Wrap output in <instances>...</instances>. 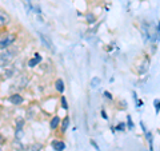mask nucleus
Listing matches in <instances>:
<instances>
[{"mask_svg":"<svg viewBox=\"0 0 160 151\" xmlns=\"http://www.w3.org/2000/svg\"><path fill=\"white\" fill-rule=\"evenodd\" d=\"M104 95H105V96H107L108 99H112V95L109 94V92H108V91H105V92H104Z\"/></svg>","mask_w":160,"mask_h":151,"instance_id":"obj_23","label":"nucleus"},{"mask_svg":"<svg viewBox=\"0 0 160 151\" xmlns=\"http://www.w3.org/2000/svg\"><path fill=\"white\" fill-rule=\"evenodd\" d=\"M91 144H92V146H94V147L96 148V150H99V146H98V144H96V143H95L94 141H91Z\"/></svg>","mask_w":160,"mask_h":151,"instance_id":"obj_24","label":"nucleus"},{"mask_svg":"<svg viewBox=\"0 0 160 151\" xmlns=\"http://www.w3.org/2000/svg\"><path fill=\"white\" fill-rule=\"evenodd\" d=\"M29 150H31V151H42L43 146L40 143H35V144H32L31 147H29Z\"/></svg>","mask_w":160,"mask_h":151,"instance_id":"obj_12","label":"nucleus"},{"mask_svg":"<svg viewBox=\"0 0 160 151\" xmlns=\"http://www.w3.org/2000/svg\"><path fill=\"white\" fill-rule=\"evenodd\" d=\"M23 137V128H16V139H20Z\"/></svg>","mask_w":160,"mask_h":151,"instance_id":"obj_15","label":"nucleus"},{"mask_svg":"<svg viewBox=\"0 0 160 151\" xmlns=\"http://www.w3.org/2000/svg\"><path fill=\"white\" fill-rule=\"evenodd\" d=\"M124 128H125V124H124V123H119L118 127H116V130H119V131H123Z\"/></svg>","mask_w":160,"mask_h":151,"instance_id":"obj_20","label":"nucleus"},{"mask_svg":"<svg viewBox=\"0 0 160 151\" xmlns=\"http://www.w3.org/2000/svg\"><path fill=\"white\" fill-rule=\"evenodd\" d=\"M146 135H147V139H148V142L151 143V147H152V134H151V132H146Z\"/></svg>","mask_w":160,"mask_h":151,"instance_id":"obj_21","label":"nucleus"},{"mask_svg":"<svg viewBox=\"0 0 160 151\" xmlns=\"http://www.w3.org/2000/svg\"><path fill=\"white\" fill-rule=\"evenodd\" d=\"M16 49L15 48H5V51H3V52H0V67L5 66V64H8L11 62V60L15 58V55H16Z\"/></svg>","mask_w":160,"mask_h":151,"instance_id":"obj_1","label":"nucleus"},{"mask_svg":"<svg viewBox=\"0 0 160 151\" xmlns=\"http://www.w3.org/2000/svg\"><path fill=\"white\" fill-rule=\"evenodd\" d=\"M0 110H1V106H0Z\"/></svg>","mask_w":160,"mask_h":151,"instance_id":"obj_26","label":"nucleus"},{"mask_svg":"<svg viewBox=\"0 0 160 151\" xmlns=\"http://www.w3.org/2000/svg\"><path fill=\"white\" fill-rule=\"evenodd\" d=\"M14 72H15V70H14V68H10V70H7V71H5V74H4V75H5V78H11Z\"/></svg>","mask_w":160,"mask_h":151,"instance_id":"obj_16","label":"nucleus"},{"mask_svg":"<svg viewBox=\"0 0 160 151\" xmlns=\"http://www.w3.org/2000/svg\"><path fill=\"white\" fill-rule=\"evenodd\" d=\"M12 146H14V148L16 151H25V147L20 143V139H15L14 143H12Z\"/></svg>","mask_w":160,"mask_h":151,"instance_id":"obj_7","label":"nucleus"},{"mask_svg":"<svg viewBox=\"0 0 160 151\" xmlns=\"http://www.w3.org/2000/svg\"><path fill=\"white\" fill-rule=\"evenodd\" d=\"M68 124H70V116H67L66 119L63 120V123H62V131H63V132H66V131H67Z\"/></svg>","mask_w":160,"mask_h":151,"instance_id":"obj_10","label":"nucleus"},{"mask_svg":"<svg viewBox=\"0 0 160 151\" xmlns=\"http://www.w3.org/2000/svg\"><path fill=\"white\" fill-rule=\"evenodd\" d=\"M59 123H60L59 116H53L52 120H51V128H52V130H55L56 127L59 126Z\"/></svg>","mask_w":160,"mask_h":151,"instance_id":"obj_9","label":"nucleus"},{"mask_svg":"<svg viewBox=\"0 0 160 151\" xmlns=\"http://www.w3.org/2000/svg\"><path fill=\"white\" fill-rule=\"evenodd\" d=\"M39 38H40V40L43 42V44H44V46L47 47V48H48L49 51H52L53 54L56 52V49H55V47H53L52 42H51V39L47 38V36H45L44 34H42V32H39Z\"/></svg>","mask_w":160,"mask_h":151,"instance_id":"obj_3","label":"nucleus"},{"mask_svg":"<svg viewBox=\"0 0 160 151\" xmlns=\"http://www.w3.org/2000/svg\"><path fill=\"white\" fill-rule=\"evenodd\" d=\"M87 21L90 23V24H94L95 23V16L92 14H88L87 15Z\"/></svg>","mask_w":160,"mask_h":151,"instance_id":"obj_14","label":"nucleus"},{"mask_svg":"<svg viewBox=\"0 0 160 151\" xmlns=\"http://www.w3.org/2000/svg\"><path fill=\"white\" fill-rule=\"evenodd\" d=\"M15 39H16V36L14 35V34H8L5 38H3L1 40H0V48H7V47H10L12 43L15 42Z\"/></svg>","mask_w":160,"mask_h":151,"instance_id":"obj_2","label":"nucleus"},{"mask_svg":"<svg viewBox=\"0 0 160 151\" xmlns=\"http://www.w3.org/2000/svg\"><path fill=\"white\" fill-rule=\"evenodd\" d=\"M99 83H100V79H99V78H94V79L91 80V86H92V87H98Z\"/></svg>","mask_w":160,"mask_h":151,"instance_id":"obj_13","label":"nucleus"},{"mask_svg":"<svg viewBox=\"0 0 160 151\" xmlns=\"http://www.w3.org/2000/svg\"><path fill=\"white\" fill-rule=\"evenodd\" d=\"M52 147L55 151H63L66 148V144L62 141H55V142H52Z\"/></svg>","mask_w":160,"mask_h":151,"instance_id":"obj_6","label":"nucleus"},{"mask_svg":"<svg viewBox=\"0 0 160 151\" xmlns=\"http://www.w3.org/2000/svg\"><path fill=\"white\" fill-rule=\"evenodd\" d=\"M101 115H103V118H104V119H108V116H107V114H105V111H104V110L101 111Z\"/></svg>","mask_w":160,"mask_h":151,"instance_id":"obj_25","label":"nucleus"},{"mask_svg":"<svg viewBox=\"0 0 160 151\" xmlns=\"http://www.w3.org/2000/svg\"><path fill=\"white\" fill-rule=\"evenodd\" d=\"M39 62H42V56H40V55H38V54H35V58L28 62V66H29V67H35Z\"/></svg>","mask_w":160,"mask_h":151,"instance_id":"obj_8","label":"nucleus"},{"mask_svg":"<svg viewBox=\"0 0 160 151\" xmlns=\"http://www.w3.org/2000/svg\"><path fill=\"white\" fill-rule=\"evenodd\" d=\"M56 90H57L59 92H63V91H64V83H63L62 79L56 80Z\"/></svg>","mask_w":160,"mask_h":151,"instance_id":"obj_11","label":"nucleus"},{"mask_svg":"<svg viewBox=\"0 0 160 151\" xmlns=\"http://www.w3.org/2000/svg\"><path fill=\"white\" fill-rule=\"evenodd\" d=\"M23 124H24V120L18 119V122H16V128H23Z\"/></svg>","mask_w":160,"mask_h":151,"instance_id":"obj_17","label":"nucleus"},{"mask_svg":"<svg viewBox=\"0 0 160 151\" xmlns=\"http://www.w3.org/2000/svg\"><path fill=\"white\" fill-rule=\"evenodd\" d=\"M127 118H128V127H129V128H133V123H132L131 116H127Z\"/></svg>","mask_w":160,"mask_h":151,"instance_id":"obj_22","label":"nucleus"},{"mask_svg":"<svg viewBox=\"0 0 160 151\" xmlns=\"http://www.w3.org/2000/svg\"><path fill=\"white\" fill-rule=\"evenodd\" d=\"M153 104H155V108H156V113L159 114V108H160V100H159V99H156V100H155V103H153Z\"/></svg>","mask_w":160,"mask_h":151,"instance_id":"obj_19","label":"nucleus"},{"mask_svg":"<svg viewBox=\"0 0 160 151\" xmlns=\"http://www.w3.org/2000/svg\"><path fill=\"white\" fill-rule=\"evenodd\" d=\"M0 151H1V150H0Z\"/></svg>","mask_w":160,"mask_h":151,"instance_id":"obj_27","label":"nucleus"},{"mask_svg":"<svg viewBox=\"0 0 160 151\" xmlns=\"http://www.w3.org/2000/svg\"><path fill=\"white\" fill-rule=\"evenodd\" d=\"M11 23V18L10 15L4 11H0V27H5Z\"/></svg>","mask_w":160,"mask_h":151,"instance_id":"obj_4","label":"nucleus"},{"mask_svg":"<svg viewBox=\"0 0 160 151\" xmlns=\"http://www.w3.org/2000/svg\"><path fill=\"white\" fill-rule=\"evenodd\" d=\"M62 106H63V108H64V110L68 108V104H67V100H66L64 96H62Z\"/></svg>","mask_w":160,"mask_h":151,"instance_id":"obj_18","label":"nucleus"},{"mask_svg":"<svg viewBox=\"0 0 160 151\" xmlns=\"http://www.w3.org/2000/svg\"><path fill=\"white\" fill-rule=\"evenodd\" d=\"M10 102L12 104H21L23 103V98H21L19 94H14L10 96Z\"/></svg>","mask_w":160,"mask_h":151,"instance_id":"obj_5","label":"nucleus"}]
</instances>
